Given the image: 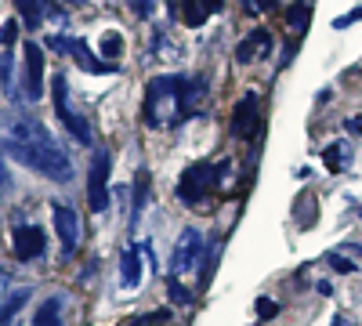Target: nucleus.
Here are the masks:
<instances>
[{
  "label": "nucleus",
  "instance_id": "25",
  "mask_svg": "<svg viewBox=\"0 0 362 326\" xmlns=\"http://www.w3.org/2000/svg\"><path fill=\"white\" fill-rule=\"evenodd\" d=\"M167 290H170V301H177V305H189L192 301V290H185L177 283V276L174 279H167Z\"/></svg>",
  "mask_w": 362,
  "mask_h": 326
},
{
  "label": "nucleus",
  "instance_id": "28",
  "mask_svg": "<svg viewBox=\"0 0 362 326\" xmlns=\"http://www.w3.org/2000/svg\"><path fill=\"white\" fill-rule=\"evenodd\" d=\"M127 8L138 15V18H153V8H156V0H127Z\"/></svg>",
  "mask_w": 362,
  "mask_h": 326
},
{
  "label": "nucleus",
  "instance_id": "17",
  "mask_svg": "<svg viewBox=\"0 0 362 326\" xmlns=\"http://www.w3.org/2000/svg\"><path fill=\"white\" fill-rule=\"evenodd\" d=\"M0 91H4L11 102H18V87H15V51H0Z\"/></svg>",
  "mask_w": 362,
  "mask_h": 326
},
{
  "label": "nucleus",
  "instance_id": "18",
  "mask_svg": "<svg viewBox=\"0 0 362 326\" xmlns=\"http://www.w3.org/2000/svg\"><path fill=\"white\" fill-rule=\"evenodd\" d=\"M308 25H312V4L308 0H297V4L286 11V29L293 37H300V33H308Z\"/></svg>",
  "mask_w": 362,
  "mask_h": 326
},
{
  "label": "nucleus",
  "instance_id": "29",
  "mask_svg": "<svg viewBox=\"0 0 362 326\" xmlns=\"http://www.w3.org/2000/svg\"><path fill=\"white\" fill-rule=\"evenodd\" d=\"M276 312H279V305L272 301V298H257V315H261V319H272Z\"/></svg>",
  "mask_w": 362,
  "mask_h": 326
},
{
  "label": "nucleus",
  "instance_id": "32",
  "mask_svg": "<svg viewBox=\"0 0 362 326\" xmlns=\"http://www.w3.org/2000/svg\"><path fill=\"white\" fill-rule=\"evenodd\" d=\"M8 185H11V170H8V163H4V156H0V196L8 192Z\"/></svg>",
  "mask_w": 362,
  "mask_h": 326
},
{
  "label": "nucleus",
  "instance_id": "30",
  "mask_svg": "<svg viewBox=\"0 0 362 326\" xmlns=\"http://www.w3.org/2000/svg\"><path fill=\"white\" fill-rule=\"evenodd\" d=\"M358 18H362V8H355V11H348V15L334 18V29H348V25H355Z\"/></svg>",
  "mask_w": 362,
  "mask_h": 326
},
{
  "label": "nucleus",
  "instance_id": "10",
  "mask_svg": "<svg viewBox=\"0 0 362 326\" xmlns=\"http://www.w3.org/2000/svg\"><path fill=\"white\" fill-rule=\"evenodd\" d=\"M51 214H54V228H58V235H62L66 254H73L80 247V218H76V211L66 206V203H54Z\"/></svg>",
  "mask_w": 362,
  "mask_h": 326
},
{
  "label": "nucleus",
  "instance_id": "8",
  "mask_svg": "<svg viewBox=\"0 0 362 326\" xmlns=\"http://www.w3.org/2000/svg\"><path fill=\"white\" fill-rule=\"evenodd\" d=\"M225 0H167V11L170 18H177L181 25H189V29H199L214 11H221Z\"/></svg>",
  "mask_w": 362,
  "mask_h": 326
},
{
  "label": "nucleus",
  "instance_id": "14",
  "mask_svg": "<svg viewBox=\"0 0 362 326\" xmlns=\"http://www.w3.org/2000/svg\"><path fill=\"white\" fill-rule=\"evenodd\" d=\"M66 54H73L76 62L87 69V73H116V62H105V58H95L90 54V47L83 44V40H66Z\"/></svg>",
  "mask_w": 362,
  "mask_h": 326
},
{
  "label": "nucleus",
  "instance_id": "13",
  "mask_svg": "<svg viewBox=\"0 0 362 326\" xmlns=\"http://www.w3.org/2000/svg\"><path fill=\"white\" fill-rule=\"evenodd\" d=\"M138 283H141V247H124V254H119V286L138 290Z\"/></svg>",
  "mask_w": 362,
  "mask_h": 326
},
{
  "label": "nucleus",
  "instance_id": "16",
  "mask_svg": "<svg viewBox=\"0 0 362 326\" xmlns=\"http://www.w3.org/2000/svg\"><path fill=\"white\" fill-rule=\"evenodd\" d=\"M62 319H66V298H62V293L47 298V301L33 312V326H62Z\"/></svg>",
  "mask_w": 362,
  "mask_h": 326
},
{
  "label": "nucleus",
  "instance_id": "34",
  "mask_svg": "<svg viewBox=\"0 0 362 326\" xmlns=\"http://www.w3.org/2000/svg\"><path fill=\"white\" fill-rule=\"evenodd\" d=\"M348 131H351V134H362V116H351V120H348Z\"/></svg>",
  "mask_w": 362,
  "mask_h": 326
},
{
  "label": "nucleus",
  "instance_id": "35",
  "mask_svg": "<svg viewBox=\"0 0 362 326\" xmlns=\"http://www.w3.org/2000/svg\"><path fill=\"white\" fill-rule=\"evenodd\" d=\"M329 326H348V319H344V315H337V319H334V322H329Z\"/></svg>",
  "mask_w": 362,
  "mask_h": 326
},
{
  "label": "nucleus",
  "instance_id": "11",
  "mask_svg": "<svg viewBox=\"0 0 362 326\" xmlns=\"http://www.w3.org/2000/svg\"><path fill=\"white\" fill-rule=\"evenodd\" d=\"M254 131H257V95H243L235 102V112H232V134L250 138Z\"/></svg>",
  "mask_w": 362,
  "mask_h": 326
},
{
  "label": "nucleus",
  "instance_id": "36",
  "mask_svg": "<svg viewBox=\"0 0 362 326\" xmlns=\"http://www.w3.org/2000/svg\"><path fill=\"white\" fill-rule=\"evenodd\" d=\"M73 4H76V0H73Z\"/></svg>",
  "mask_w": 362,
  "mask_h": 326
},
{
  "label": "nucleus",
  "instance_id": "5",
  "mask_svg": "<svg viewBox=\"0 0 362 326\" xmlns=\"http://www.w3.org/2000/svg\"><path fill=\"white\" fill-rule=\"evenodd\" d=\"M109 170H112L109 149H98L95 160H90V177H87V203L95 214L109 211Z\"/></svg>",
  "mask_w": 362,
  "mask_h": 326
},
{
  "label": "nucleus",
  "instance_id": "15",
  "mask_svg": "<svg viewBox=\"0 0 362 326\" xmlns=\"http://www.w3.org/2000/svg\"><path fill=\"white\" fill-rule=\"evenodd\" d=\"M351 160H355L351 141H334V145H326V149H322V163H326V170H329V174L348 170V167H351Z\"/></svg>",
  "mask_w": 362,
  "mask_h": 326
},
{
  "label": "nucleus",
  "instance_id": "22",
  "mask_svg": "<svg viewBox=\"0 0 362 326\" xmlns=\"http://www.w3.org/2000/svg\"><path fill=\"white\" fill-rule=\"evenodd\" d=\"M145 203H148V170L141 167V170H138V182H134V206H131V221H138V214L145 211Z\"/></svg>",
  "mask_w": 362,
  "mask_h": 326
},
{
  "label": "nucleus",
  "instance_id": "26",
  "mask_svg": "<svg viewBox=\"0 0 362 326\" xmlns=\"http://www.w3.org/2000/svg\"><path fill=\"white\" fill-rule=\"evenodd\" d=\"M18 33H22V25H18L15 18H8V22H4V29H0V44L11 47V44L18 40Z\"/></svg>",
  "mask_w": 362,
  "mask_h": 326
},
{
  "label": "nucleus",
  "instance_id": "21",
  "mask_svg": "<svg viewBox=\"0 0 362 326\" xmlns=\"http://www.w3.org/2000/svg\"><path fill=\"white\" fill-rule=\"evenodd\" d=\"M148 44H153V54L156 58H167V62H177V58H181L177 44L163 33V29H153V40H148Z\"/></svg>",
  "mask_w": 362,
  "mask_h": 326
},
{
  "label": "nucleus",
  "instance_id": "12",
  "mask_svg": "<svg viewBox=\"0 0 362 326\" xmlns=\"http://www.w3.org/2000/svg\"><path fill=\"white\" fill-rule=\"evenodd\" d=\"M268 51H272V33H268V29H254L250 37L239 40L235 62H239V66H250V62H257V58H264Z\"/></svg>",
  "mask_w": 362,
  "mask_h": 326
},
{
  "label": "nucleus",
  "instance_id": "6",
  "mask_svg": "<svg viewBox=\"0 0 362 326\" xmlns=\"http://www.w3.org/2000/svg\"><path fill=\"white\" fill-rule=\"evenodd\" d=\"M199 257H203V235H199V228H192V225L181 228L177 243H174V254H170V276L192 272L199 264Z\"/></svg>",
  "mask_w": 362,
  "mask_h": 326
},
{
  "label": "nucleus",
  "instance_id": "19",
  "mask_svg": "<svg viewBox=\"0 0 362 326\" xmlns=\"http://www.w3.org/2000/svg\"><path fill=\"white\" fill-rule=\"evenodd\" d=\"M29 298H33V290H29V286H15L8 298H4V308H0V326H8V322L22 312V305H25Z\"/></svg>",
  "mask_w": 362,
  "mask_h": 326
},
{
  "label": "nucleus",
  "instance_id": "9",
  "mask_svg": "<svg viewBox=\"0 0 362 326\" xmlns=\"http://www.w3.org/2000/svg\"><path fill=\"white\" fill-rule=\"evenodd\" d=\"M25 98H44V47L25 44Z\"/></svg>",
  "mask_w": 362,
  "mask_h": 326
},
{
  "label": "nucleus",
  "instance_id": "4",
  "mask_svg": "<svg viewBox=\"0 0 362 326\" xmlns=\"http://www.w3.org/2000/svg\"><path fill=\"white\" fill-rule=\"evenodd\" d=\"M51 95H54V112H58V120L66 124V131H69L80 145L95 141V134H90V124L83 120L76 109H69V83H66V76H54V80H51Z\"/></svg>",
  "mask_w": 362,
  "mask_h": 326
},
{
  "label": "nucleus",
  "instance_id": "20",
  "mask_svg": "<svg viewBox=\"0 0 362 326\" xmlns=\"http://www.w3.org/2000/svg\"><path fill=\"white\" fill-rule=\"evenodd\" d=\"M15 8H18L25 29H37L44 22V15H47V0H15Z\"/></svg>",
  "mask_w": 362,
  "mask_h": 326
},
{
  "label": "nucleus",
  "instance_id": "23",
  "mask_svg": "<svg viewBox=\"0 0 362 326\" xmlns=\"http://www.w3.org/2000/svg\"><path fill=\"white\" fill-rule=\"evenodd\" d=\"M102 58H109V62H116L119 54H124V37L116 33V29H109V33H102V44H98Z\"/></svg>",
  "mask_w": 362,
  "mask_h": 326
},
{
  "label": "nucleus",
  "instance_id": "33",
  "mask_svg": "<svg viewBox=\"0 0 362 326\" xmlns=\"http://www.w3.org/2000/svg\"><path fill=\"white\" fill-rule=\"evenodd\" d=\"M279 0H254V11H268V8H276Z\"/></svg>",
  "mask_w": 362,
  "mask_h": 326
},
{
  "label": "nucleus",
  "instance_id": "1",
  "mask_svg": "<svg viewBox=\"0 0 362 326\" xmlns=\"http://www.w3.org/2000/svg\"><path fill=\"white\" fill-rule=\"evenodd\" d=\"M0 145H4L18 163L40 170L44 177H51V182H69L73 177V160L62 149V141H58L44 124L29 120V116L0 124Z\"/></svg>",
  "mask_w": 362,
  "mask_h": 326
},
{
  "label": "nucleus",
  "instance_id": "27",
  "mask_svg": "<svg viewBox=\"0 0 362 326\" xmlns=\"http://www.w3.org/2000/svg\"><path fill=\"white\" fill-rule=\"evenodd\" d=\"M163 322H170V312H167V308H163V312H148V315L134 319L131 326H163Z\"/></svg>",
  "mask_w": 362,
  "mask_h": 326
},
{
  "label": "nucleus",
  "instance_id": "7",
  "mask_svg": "<svg viewBox=\"0 0 362 326\" xmlns=\"http://www.w3.org/2000/svg\"><path fill=\"white\" fill-rule=\"evenodd\" d=\"M11 250L18 261H37L44 250H47V235L40 225L33 221H22V225H11Z\"/></svg>",
  "mask_w": 362,
  "mask_h": 326
},
{
  "label": "nucleus",
  "instance_id": "24",
  "mask_svg": "<svg viewBox=\"0 0 362 326\" xmlns=\"http://www.w3.org/2000/svg\"><path fill=\"white\" fill-rule=\"evenodd\" d=\"M203 257H206V264H203V279L199 283H210V272H214V261H218V240H210L203 247Z\"/></svg>",
  "mask_w": 362,
  "mask_h": 326
},
{
  "label": "nucleus",
  "instance_id": "3",
  "mask_svg": "<svg viewBox=\"0 0 362 326\" xmlns=\"http://www.w3.org/2000/svg\"><path fill=\"white\" fill-rule=\"evenodd\" d=\"M228 170H232L228 160L225 163H189L185 174H181V182H177V199L181 203H192V206L203 203L228 177Z\"/></svg>",
  "mask_w": 362,
  "mask_h": 326
},
{
  "label": "nucleus",
  "instance_id": "31",
  "mask_svg": "<svg viewBox=\"0 0 362 326\" xmlns=\"http://www.w3.org/2000/svg\"><path fill=\"white\" fill-rule=\"evenodd\" d=\"M326 261H329V264H334V269H337V272H355V264H351V261H348L344 254H329Z\"/></svg>",
  "mask_w": 362,
  "mask_h": 326
},
{
  "label": "nucleus",
  "instance_id": "2",
  "mask_svg": "<svg viewBox=\"0 0 362 326\" xmlns=\"http://www.w3.org/2000/svg\"><path fill=\"white\" fill-rule=\"evenodd\" d=\"M206 98L203 76H156L145 87V124L148 127H181L199 112Z\"/></svg>",
  "mask_w": 362,
  "mask_h": 326
}]
</instances>
